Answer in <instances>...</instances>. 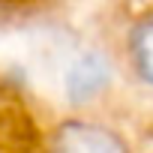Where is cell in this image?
Returning a JSON list of instances; mask_svg holds the SVG:
<instances>
[{
  "instance_id": "6da1fadb",
  "label": "cell",
  "mask_w": 153,
  "mask_h": 153,
  "mask_svg": "<svg viewBox=\"0 0 153 153\" xmlns=\"http://www.w3.org/2000/svg\"><path fill=\"white\" fill-rule=\"evenodd\" d=\"M54 153H126L123 141L93 123H66L54 135Z\"/></svg>"
},
{
  "instance_id": "7a4b0ae2",
  "label": "cell",
  "mask_w": 153,
  "mask_h": 153,
  "mask_svg": "<svg viewBox=\"0 0 153 153\" xmlns=\"http://www.w3.org/2000/svg\"><path fill=\"white\" fill-rule=\"evenodd\" d=\"M105 81H108V63H105V57L84 54V57L75 60L69 66V72H66V96L72 102H87V99H93L102 90Z\"/></svg>"
},
{
  "instance_id": "3957f363",
  "label": "cell",
  "mask_w": 153,
  "mask_h": 153,
  "mask_svg": "<svg viewBox=\"0 0 153 153\" xmlns=\"http://www.w3.org/2000/svg\"><path fill=\"white\" fill-rule=\"evenodd\" d=\"M129 51H132V63H135L138 75L147 84H153V15H147L135 24Z\"/></svg>"
}]
</instances>
